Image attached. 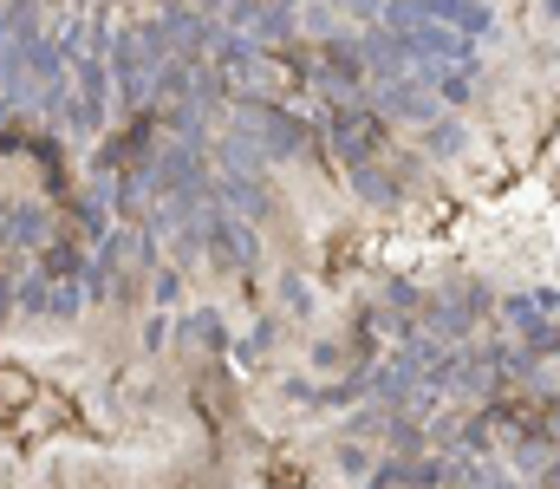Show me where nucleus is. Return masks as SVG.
Segmentation results:
<instances>
[{"mask_svg":"<svg viewBox=\"0 0 560 489\" xmlns=\"http://www.w3.org/2000/svg\"><path fill=\"white\" fill-rule=\"evenodd\" d=\"M423 7H430V13H443V20H456L463 33H482V26H489V13H482L476 0H423Z\"/></svg>","mask_w":560,"mask_h":489,"instance_id":"nucleus-1","label":"nucleus"},{"mask_svg":"<svg viewBox=\"0 0 560 489\" xmlns=\"http://www.w3.org/2000/svg\"><path fill=\"white\" fill-rule=\"evenodd\" d=\"M339 138H346V144H339V151H352V158H365V151H372V138H378V131H372V125H365V118H352V125H339Z\"/></svg>","mask_w":560,"mask_h":489,"instance_id":"nucleus-2","label":"nucleus"},{"mask_svg":"<svg viewBox=\"0 0 560 489\" xmlns=\"http://www.w3.org/2000/svg\"><path fill=\"white\" fill-rule=\"evenodd\" d=\"M392 105H398V112H411V118H423V112H430V105L418 98V85H392Z\"/></svg>","mask_w":560,"mask_h":489,"instance_id":"nucleus-3","label":"nucleus"},{"mask_svg":"<svg viewBox=\"0 0 560 489\" xmlns=\"http://www.w3.org/2000/svg\"><path fill=\"white\" fill-rule=\"evenodd\" d=\"M528 352H535V359L560 352V326H541V333H528Z\"/></svg>","mask_w":560,"mask_h":489,"instance_id":"nucleus-4","label":"nucleus"},{"mask_svg":"<svg viewBox=\"0 0 560 489\" xmlns=\"http://www.w3.org/2000/svg\"><path fill=\"white\" fill-rule=\"evenodd\" d=\"M456 144H463V131H456V125H443V131H430V151H436V158H450Z\"/></svg>","mask_w":560,"mask_h":489,"instance_id":"nucleus-5","label":"nucleus"},{"mask_svg":"<svg viewBox=\"0 0 560 489\" xmlns=\"http://www.w3.org/2000/svg\"><path fill=\"white\" fill-rule=\"evenodd\" d=\"M476 489H515L509 477H476Z\"/></svg>","mask_w":560,"mask_h":489,"instance_id":"nucleus-6","label":"nucleus"},{"mask_svg":"<svg viewBox=\"0 0 560 489\" xmlns=\"http://www.w3.org/2000/svg\"><path fill=\"white\" fill-rule=\"evenodd\" d=\"M555 13H560V0H555Z\"/></svg>","mask_w":560,"mask_h":489,"instance_id":"nucleus-7","label":"nucleus"}]
</instances>
